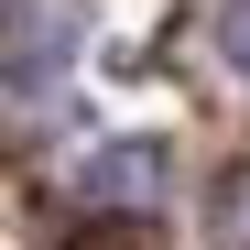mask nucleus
Returning <instances> with one entry per match:
<instances>
[{"label": "nucleus", "instance_id": "obj_1", "mask_svg": "<svg viewBox=\"0 0 250 250\" xmlns=\"http://www.w3.org/2000/svg\"><path fill=\"white\" fill-rule=\"evenodd\" d=\"M87 196H98V207H152V196H163V152H152V142L98 152V163H87Z\"/></svg>", "mask_w": 250, "mask_h": 250}, {"label": "nucleus", "instance_id": "obj_2", "mask_svg": "<svg viewBox=\"0 0 250 250\" xmlns=\"http://www.w3.org/2000/svg\"><path fill=\"white\" fill-rule=\"evenodd\" d=\"M65 65V22L55 11H11V55H0V87H44Z\"/></svg>", "mask_w": 250, "mask_h": 250}, {"label": "nucleus", "instance_id": "obj_3", "mask_svg": "<svg viewBox=\"0 0 250 250\" xmlns=\"http://www.w3.org/2000/svg\"><path fill=\"white\" fill-rule=\"evenodd\" d=\"M218 239L250 250V163H229V174H218Z\"/></svg>", "mask_w": 250, "mask_h": 250}, {"label": "nucleus", "instance_id": "obj_4", "mask_svg": "<svg viewBox=\"0 0 250 250\" xmlns=\"http://www.w3.org/2000/svg\"><path fill=\"white\" fill-rule=\"evenodd\" d=\"M218 55L250 76V0H229V11H218Z\"/></svg>", "mask_w": 250, "mask_h": 250}]
</instances>
